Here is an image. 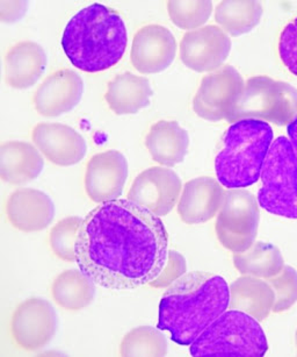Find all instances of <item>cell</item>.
Wrapping results in <instances>:
<instances>
[{
    "instance_id": "6da1fadb",
    "label": "cell",
    "mask_w": 297,
    "mask_h": 357,
    "mask_svg": "<svg viewBox=\"0 0 297 357\" xmlns=\"http://www.w3.org/2000/svg\"><path fill=\"white\" fill-rule=\"evenodd\" d=\"M168 252L161 218L131 200L115 199L99 204L81 221L74 262L97 285L134 290L161 275Z\"/></svg>"
},
{
    "instance_id": "7a4b0ae2",
    "label": "cell",
    "mask_w": 297,
    "mask_h": 357,
    "mask_svg": "<svg viewBox=\"0 0 297 357\" xmlns=\"http://www.w3.org/2000/svg\"><path fill=\"white\" fill-rule=\"evenodd\" d=\"M230 305L227 280L211 273H185L165 291L158 328L171 333L173 342L191 346Z\"/></svg>"
},
{
    "instance_id": "3957f363",
    "label": "cell",
    "mask_w": 297,
    "mask_h": 357,
    "mask_svg": "<svg viewBox=\"0 0 297 357\" xmlns=\"http://www.w3.org/2000/svg\"><path fill=\"white\" fill-rule=\"evenodd\" d=\"M128 45L122 17L113 8L92 4L67 22L62 48L71 64L85 73L109 70L119 63Z\"/></svg>"
},
{
    "instance_id": "277c9868",
    "label": "cell",
    "mask_w": 297,
    "mask_h": 357,
    "mask_svg": "<svg viewBox=\"0 0 297 357\" xmlns=\"http://www.w3.org/2000/svg\"><path fill=\"white\" fill-rule=\"evenodd\" d=\"M273 137L272 127L266 121L244 119L231 123L215 158L217 181L230 190L245 189L258 182Z\"/></svg>"
},
{
    "instance_id": "5b68a950",
    "label": "cell",
    "mask_w": 297,
    "mask_h": 357,
    "mask_svg": "<svg viewBox=\"0 0 297 357\" xmlns=\"http://www.w3.org/2000/svg\"><path fill=\"white\" fill-rule=\"evenodd\" d=\"M267 350L268 342L258 320L230 308L191 344L189 353L192 356H264Z\"/></svg>"
},
{
    "instance_id": "8992f818",
    "label": "cell",
    "mask_w": 297,
    "mask_h": 357,
    "mask_svg": "<svg viewBox=\"0 0 297 357\" xmlns=\"http://www.w3.org/2000/svg\"><path fill=\"white\" fill-rule=\"evenodd\" d=\"M260 179L259 206L274 215L297 219V156L288 137L273 142Z\"/></svg>"
},
{
    "instance_id": "52a82bcc",
    "label": "cell",
    "mask_w": 297,
    "mask_h": 357,
    "mask_svg": "<svg viewBox=\"0 0 297 357\" xmlns=\"http://www.w3.org/2000/svg\"><path fill=\"white\" fill-rule=\"evenodd\" d=\"M297 116V90L286 82L267 76L246 81L227 123L255 119L286 126Z\"/></svg>"
},
{
    "instance_id": "ba28073f",
    "label": "cell",
    "mask_w": 297,
    "mask_h": 357,
    "mask_svg": "<svg viewBox=\"0 0 297 357\" xmlns=\"http://www.w3.org/2000/svg\"><path fill=\"white\" fill-rule=\"evenodd\" d=\"M259 207L258 199L250 191H225L215 225L217 238L224 248L236 254L255 243L260 221Z\"/></svg>"
},
{
    "instance_id": "9c48e42d",
    "label": "cell",
    "mask_w": 297,
    "mask_h": 357,
    "mask_svg": "<svg viewBox=\"0 0 297 357\" xmlns=\"http://www.w3.org/2000/svg\"><path fill=\"white\" fill-rule=\"evenodd\" d=\"M58 318L50 301L43 298L26 299L15 307L10 332L15 346L26 351H38L49 344L56 334Z\"/></svg>"
},
{
    "instance_id": "30bf717a",
    "label": "cell",
    "mask_w": 297,
    "mask_h": 357,
    "mask_svg": "<svg viewBox=\"0 0 297 357\" xmlns=\"http://www.w3.org/2000/svg\"><path fill=\"white\" fill-rule=\"evenodd\" d=\"M244 79L232 66H223L202 78L193 99L196 116L208 121L227 120L244 90Z\"/></svg>"
},
{
    "instance_id": "8fae6325",
    "label": "cell",
    "mask_w": 297,
    "mask_h": 357,
    "mask_svg": "<svg viewBox=\"0 0 297 357\" xmlns=\"http://www.w3.org/2000/svg\"><path fill=\"white\" fill-rule=\"evenodd\" d=\"M182 191V179L177 172L164 167H152L135 178L128 199L158 217H164L177 205Z\"/></svg>"
},
{
    "instance_id": "7c38bea8",
    "label": "cell",
    "mask_w": 297,
    "mask_h": 357,
    "mask_svg": "<svg viewBox=\"0 0 297 357\" xmlns=\"http://www.w3.org/2000/svg\"><path fill=\"white\" fill-rule=\"evenodd\" d=\"M231 40L218 26H204L186 33L180 43L182 63L196 73L216 71L227 60Z\"/></svg>"
},
{
    "instance_id": "4fadbf2b",
    "label": "cell",
    "mask_w": 297,
    "mask_h": 357,
    "mask_svg": "<svg viewBox=\"0 0 297 357\" xmlns=\"http://www.w3.org/2000/svg\"><path fill=\"white\" fill-rule=\"evenodd\" d=\"M128 177V162L121 151H107L95 155L85 172V190L97 204L119 199Z\"/></svg>"
},
{
    "instance_id": "5bb4252c",
    "label": "cell",
    "mask_w": 297,
    "mask_h": 357,
    "mask_svg": "<svg viewBox=\"0 0 297 357\" xmlns=\"http://www.w3.org/2000/svg\"><path fill=\"white\" fill-rule=\"evenodd\" d=\"M177 55V40L170 29L147 25L135 34L131 46V63L141 74H158L166 70Z\"/></svg>"
},
{
    "instance_id": "9a60e30c",
    "label": "cell",
    "mask_w": 297,
    "mask_h": 357,
    "mask_svg": "<svg viewBox=\"0 0 297 357\" xmlns=\"http://www.w3.org/2000/svg\"><path fill=\"white\" fill-rule=\"evenodd\" d=\"M32 140L48 161L60 167L78 165L88 153L84 137L64 123H38L33 128Z\"/></svg>"
},
{
    "instance_id": "2e32d148",
    "label": "cell",
    "mask_w": 297,
    "mask_h": 357,
    "mask_svg": "<svg viewBox=\"0 0 297 357\" xmlns=\"http://www.w3.org/2000/svg\"><path fill=\"white\" fill-rule=\"evenodd\" d=\"M84 95V81L74 70L62 69L50 75L33 97L36 112L47 118H56L70 112Z\"/></svg>"
},
{
    "instance_id": "e0dca14e",
    "label": "cell",
    "mask_w": 297,
    "mask_h": 357,
    "mask_svg": "<svg viewBox=\"0 0 297 357\" xmlns=\"http://www.w3.org/2000/svg\"><path fill=\"white\" fill-rule=\"evenodd\" d=\"M6 215L15 229L35 233L46 229L53 222L55 204L43 191L24 188L8 197Z\"/></svg>"
},
{
    "instance_id": "ac0fdd59",
    "label": "cell",
    "mask_w": 297,
    "mask_h": 357,
    "mask_svg": "<svg viewBox=\"0 0 297 357\" xmlns=\"http://www.w3.org/2000/svg\"><path fill=\"white\" fill-rule=\"evenodd\" d=\"M225 191L213 177L203 176L186 183L179 198L178 214L185 224H203L220 211Z\"/></svg>"
},
{
    "instance_id": "d6986e66",
    "label": "cell",
    "mask_w": 297,
    "mask_h": 357,
    "mask_svg": "<svg viewBox=\"0 0 297 357\" xmlns=\"http://www.w3.org/2000/svg\"><path fill=\"white\" fill-rule=\"evenodd\" d=\"M48 64L46 50L39 43L22 41L5 56L6 83L18 90L32 88L42 77Z\"/></svg>"
},
{
    "instance_id": "ffe728a7",
    "label": "cell",
    "mask_w": 297,
    "mask_h": 357,
    "mask_svg": "<svg viewBox=\"0 0 297 357\" xmlns=\"http://www.w3.org/2000/svg\"><path fill=\"white\" fill-rule=\"evenodd\" d=\"M45 168L41 151L25 141H8L0 147V177L4 182L22 185L38 178Z\"/></svg>"
},
{
    "instance_id": "44dd1931",
    "label": "cell",
    "mask_w": 297,
    "mask_h": 357,
    "mask_svg": "<svg viewBox=\"0 0 297 357\" xmlns=\"http://www.w3.org/2000/svg\"><path fill=\"white\" fill-rule=\"evenodd\" d=\"M145 147L154 161L166 168L175 167L187 155L188 133L177 121L161 120L151 126L145 137Z\"/></svg>"
},
{
    "instance_id": "7402d4cb",
    "label": "cell",
    "mask_w": 297,
    "mask_h": 357,
    "mask_svg": "<svg viewBox=\"0 0 297 357\" xmlns=\"http://www.w3.org/2000/svg\"><path fill=\"white\" fill-rule=\"evenodd\" d=\"M154 91L147 77L131 73L118 75L107 85L105 100L118 116L135 114L150 105Z\"/></svg>"
},
{
    "instance_id": "603a6c76",
    "label": "cell",
    "mask_w": 297,
    "mask_h": 357,
    "mask_svg": "<svg viewBox=\"0 0 297 357\" xmlns=\"http://www.w3.org/2000/svg\"><path fill=\"white\" fill-rule=\"evenodd\" d=\"M275 294L267 280L253 276H241L230 287L231 310L245 312L264 321L273 311Z\"/></svg>"
},
{
    "instance_id": "cb8c5ba5",
    "label": "cell",
    "mask_w": 297,
    "mask_h": 357,
    "mask_svg": "<svg viewBox=\"0 0 297 357\" xmlns=\"http://www.w3.org/2000/svg\"><path fill=\"white\" fill-rule=\"evenodd\" d=\"M50 291L60 307L67 311H81L95 301V283L81 269H69L55 278Z\"/></svg>"
},
{
    "instance_id": "d4e9b609",
    "label": "cell",
    "mask_w": 297,
    "mask_h": 357,
    "mask_svg": "<svg viewBox=\"0 0 297 357\" xmlns=\"http://www.w3.org/2000/svg\"><path fill=\"white\" fill-rule=\"evenodd\" d=\"M234 268L245 276L269 280L281 273L284 259L279 248L267 242H255L243 252L234 255Z\"/></svg>"
},
{
    "instance_id": "484cf974",
    "label": "cell",
    "mask_w": 297,
    "mask_h": 357,
    "mask_svg": "<svg viewBox=\"0 0 297 357\" xmlns=\"http://www.w3.org/2000/svg\"><path fill=\"white\" fill-rule=\"evenodd\" d=\"M262 17L259 1H220L215 10V20L227 34L241 36L251 32Z\"/></svg>"
},
{
    "instance_id": "4316f807",
    "label": "cell",
    "mask_w": 297,
    "mask_h": 357,
    "mask_svg": "<svg viewBox=\"0 0 297 357\" xmlns=\"http://www.w3.org/2000/svg\"><path fill=\"white\" fill-rule=\"evenodd\" d=\"M168 351V340L164 334L151 326L131 329L120 344L121 356H165Z\"/></svg>"
},
{
    "instance_id": "83f0119b",
    "label": "cell",
    "mask_w": 297,
    "mask_h": 357,
    "mask_svg": "<svg viewBox=\"0 0 297 357\" xmlns=\"http://www.w3.org/2000/svg\"><path fill=\"white\" fill-rule=\"evenodd\" d=\"M168 11L172 22L186 31L204 25L213 12L211 1H168Z\"/></svg>"
},
{
    "instance_id": "f1b7e54d",
    "label": "cell",
    "mask_w": 297,
    "mask_h": 357,
    "mask_svg": "<svg viewBox=\"0 0 297 357\" xmlns=\"http://www.w3.org/2000/svg\"><path fill=\"white\" fill-rule=\"evenodd\" d=\"M81 221L83 219L81 217H67L58 221L50 231V248L62 261H76L74 247Z\"/></svg>"
},
{
    "instance_id": "f546056e",
    "label": "cell",
    "mask_w": 297,
    "mask_h": 357,
    "mask_svg": "<svg viewBox=\"0 0 297 357\" xmlns=\"http://www.w3.org/2000/svg\"><path fill=\"white\" fill-rule=\"evenodd\" d=\"M275 294V301L273 306L274 313L293 307L297 303V271L291 266H283L281 273L267 280Z\"/></svg>"
},
{
    "instance_id": "4dcf8cb0",
    "label": "cell",
    "mask_w": 297,
    "mask_h": 357,
    "mask_svg": "<svg viewBox=\"0 0 297 357\" xmlns=\"http://www.w3.org/2000/svg\"><path fill=\"white\" fill-rule=\"evenodd\" d=\"M279 55L284 67L297 77V17L290 20L281 32Z\"/></svg>"
},
{
    "instance_id": "1f68e13d",
    "label": "cell",
    "mask_w": 297,
    "mask_h": 357,
    "mask_svg": "<svg viewBox=\"0 0 297 357\" xmlns=\"http://www.w3.org/2000/svg\"><path fill=\"white\" fill-rule=\"evenodd\" d=\"M186 271H187V266H186V259H184V256L180 252L170 250L168 262L165 264L164 269L150 285L159 289L170 287L171 284L175 283V280L184 276Z\"/></svg>"
},
{
    "instance_id": "d6a6232c",
    "label": "cell",
    "mask_w": 297,
    "mask_h": 357,
    "mask_svg": "<svg viewBox=\"0 0 297 357\" xmlns=\"http://www.w3.org/2000/svg\"><path fill=\"white\" fill-rule=\"evenodd\" d=\"M29 8L27 1H0V19L3 22H15Z\"/></svg>"
},
{
    "instance_id": "836d02e7",
    "label": "cell",
    "mask_w": 297,
    "mask_h": 357,
    "mask_svg": "<svg viewBox=\"0 0 297 357\" xmlns=\"http://www.w3.org/2000/svg\"><path fill=\"white\" fill-rule=\"evenodd\" d=\"M287 133H288V139L291 144V147L297 156V116L294 118L291 123L287 125Z\"/></svg>"
},
{
    "instance_id": "e575fe53",
    "label": "cell",
    "mask_w": 297,
    "mask_h": 357,
    "mask_svg": "<svg viewBox=\"0 0 297 357\" xmlns=\"http://www.w3.org/2000/svg\"><path fill=\"white\" fill-rule=\"evenodd\" d=\"M296 346H297V331H296Z\"/></svg>"
}]
</instances>
